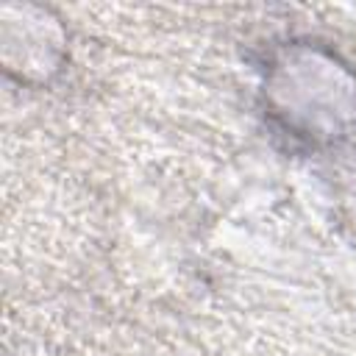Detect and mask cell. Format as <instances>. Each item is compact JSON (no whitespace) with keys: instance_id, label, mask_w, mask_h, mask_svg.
I'll return each instance as SVG.
<instances>
[{"instance_id":"obj_1","label":"cell","mask_w":356,"mask_h":356,"mask_svg":"<svg viewBox=\"0 0 356 356\" xmlns=\"http://www.w3.org/2000/svg\"><path fill=\"white\" fill-rule=\"evenodd\" d=\"M264 97L275 122L312 145L345 136L356 120V75L317 42H292L275 53Z\"/></svg>"}]
</instances>
